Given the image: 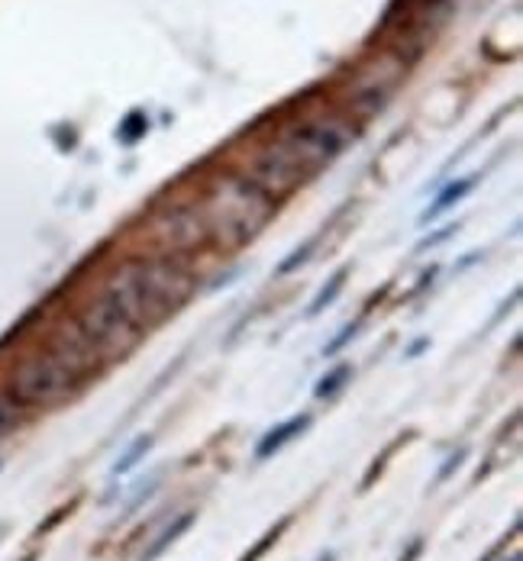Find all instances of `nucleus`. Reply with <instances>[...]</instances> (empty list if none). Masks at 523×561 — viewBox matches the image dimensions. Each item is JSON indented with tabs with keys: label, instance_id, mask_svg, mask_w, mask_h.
Masks as SVG:
<instances>
[{
	"label": "nucleus",
	"instance_id": "nucleus-7",
	"mask_svg": "<svg viewBox=\"0 0 523 561\" xmlns=\"http://www.w3.org/2000/svg\"><path fill=\"white\" fill-rule=\"evenodd\" d=\"M304 178V171L297 169V162L291 159L282 146H272L265 156L255 159L252 165V181L269 194V197H282L291 187Z\"/></svg>",
	"mask_w": 523,
	"mask_h": 561
},
{
	"label": "nucleus",
	"instance_id": "nucleus-17",
	"mask_svg": "<svg viewBox=\"0 0 523 561\" xmlns=\"http://www.w3.org/2000/svg\"><path fill=\"white\" fill-rule=\"evenodd\" d=\"M275 536H278V533H272V536H265V539H262V546H259V549H255L252 556H246V559H242V561H255V559H259V556H262V552H265V549H269V546L275 542Z\"/></svg>",
	"mask_w": 523,
	"mask_h": 561
},
{
	"label": "nucleus",
	"instance_id": "nucleus-1",
	"mask_svg": "<svg viewBox=\"0 0 523 561\" xmlns=\"http://www.w3.org/2000/svg\"><path fill=\"white\" fill-rule=\"evenodd\" d=\"M191 287L194 278L172 255L133 259L107 278L101 300L136 330H146L166 313H172L174 307H181Z\"/></svg>",
	"mask_w": 523,
	"mask_h": 561
},
{
	"label": "nucleus",
	"instance_id": "nucleus-13",
	"mask_svg": "<svg viewBox=\"0 0 523 561\" xmlns=\"http://www.w3.org/2000/svg\"><path fill=\"white\" fill-rule=\"evenodd\" d=\"M349 375H352V368L349 365H340L337 371H330L327 378H320V385H317V397H333V393L343 391V385L349 381Z\"/></svg>",
	"mask_w": 523,
	"mask_h": 561
},
{
	"label": "nucleus",
	"instance_id": "nucleus-3",
	"mask_svg": "<svg viewBox=\"0 0 523 561\" xmlns=\"http://www.w3.org/2000/svg\"><path fill=\"white\" fill-rule=\"evenodd\" d=\"M78 381L81 378L58 358L56 352H39V355L23 358L13 368V375L7 381V393L20 407H53L75 391Z\"/></svg>",
	"mask_w": 523,
	"mask_h": 561
},
{
	"label": "nucleus",
	"instance_id": "nucleus-8",
	"mask_svg": "<svg viewBox=\"0 0 523 561\" xmlns=\"http://www.w3.org/2000/svg\"><path fill=\"white\" fill-rule=\"evenodd\" d=\"M49 352H56L58 358L78 375V378H84L98 362H101V355H98V348L88 342V339L78 333V327H71V330H61L56 339H53V348Z\"/></svg>",
	"mask_w": 523,
	"mask_h": 561
},
{
	"label": "nucleus",
	"instance_id": "nucleus-15",
	"mask_svg": "<svg viewBox=\"0 0 523 561\" xmlns=\"http://www.w3.org/2000/svg\"><path fill=\"white\" fill-rule=\"evenodd\" d=\"M314 245H317V239H310V242H307L304 249H297V252H294V259H288V262L282 265V272H291V268H297V265H300V262L307 259V252H310Z\"/></svg>",
	"mask_w": 523,
	"mask_h": 561
},
{
	"label": "nucleus",
	"instance_id": "nucleus-2",
	"mask_svg": "<svg viewBox=\"0 0 523 561\" xmlns=\"http://www.w3.org/2000/svg\"><path fill=\"white\" fill-rule=\"evenodd\" d=\"M272 201L275 197H269L252 178H217L201 204V214L211 236H217L227 245H236L252 239L269 224L275 210Z\"/></svg>",
	"mask_w": 523,
	"mask_h": 561
},
{
	"label": "nucleus",
	"instance_id": "nucleus-9",
	"mask_svg": "<svg viewBox=\"0 0 523 561\" xmlns=\"http://www.w3.org/2000/svg\"><path fill=\"white\" fill-rule=\"evenodd\" d=\"M310 426V413H300V416H291V420H285L282 426H275L272 433H265L262 436V443L255 446V458H272V455H278V451L285 449L288 443H294L304 430Z\"/></svg>",
	"mask_w": 523,
	"mask_h": 561
},
{
	"label": "nucleus",
	"instance_id": "nucleus-18",
	"mask_svg": "<svg viewBox=\"0 0 523 561\" xmlns=\"http://www.w3.org/2000/svg\"><path fill=\"white\" fill-rule=\"evenodd\" d=\"M320 561H333V556H323V559H320Z\"/></svg>",
	"mask_w": 523,
	"mask_h": 561
},
{
	"label": "nucleus",
	"instance_id": "nucleus-12",
	"mask_svg": "<svg viewBox=\"0 0 523 561\" xmlns=\"http://www.w3.org/2000/svg\"><path fill=\"white\" fill-rule=\"evenodd\" d=\"M343 284H346V268H343V272H337V275L330 278V287H323V290L314 297V304H310V310H307V313H310V317H317L320 310H327V307L340 297Z\"/></svg>",
	"mask_w": 523,
	"mask_h": 561
},
{
	"label": "nucleus",
	"instance_id": "nucleus-10",
	"mask_svg": "<svg viewBox=\"0 0 523 561\" xmlns=\"http://www.w3.org/2000/svg\"><path fill=\"white\" fill-rule=\"evenodd\" d=\"M191 523H194V513H184V516H178L172 526H169V529H166V533H162V536H159L152 546H149V552L143 556V561L159 559V556H162L169 546H174V542H178V536H181V533H187V529H191Z\"/></svg>",
	"mask_w": 523,
	"mask_h": 561
},
{
	"label": "nucleus",
	"instance_id": "nucleus-14",
	"mask_svg": "<svg viewBox=\"0 0 523 561\" xmlns=\"http://www.w3.org/2000/svg\"><path fill=\"white\" fill-rule=\"evenodd\" d=\"M149 449H152V439H149V436H143V439H139V443H136L133 449H129L126 455H123V458H120V465L114 468L116 474H120V471H129V468H133V465H136V461H139V458H143V455H146Z\"/></svg>",
	"mask_w": 523,
	"mask_h": 561
},
{
	"label": "nucleus",
	"instance_id": "nucleus-4",
	"mask_svg": "<svg viewBox=\"0 0 523 561\" xmlns=\"http://www.w3.org/2000/svg\"><path fill=\"white\" fill-rule=\"evenodd\" d=\"M349 142V126L337 123V119H320V123H307L297 126L294 133H288L278 146L288 152L291 159L297 162V169L314 171L327 162H333Z\"/></svg>",
	"mask_w": 523,
	"mask_h": 561
},
{
	"label": "nucleus",
	"instance_id": "nucleus-6",
	"mask_svg": "<svg viewBox=\"0 0 523 561\" xmlns=\"http://www.w3.org/2000/svg\"><path fill=\"white\" fill-rule=\"evenodd\" d=\"M207 224H204V214L201 207H169L162 210L152 226H149V239L156 242V249L162 255H181V252H191L197 249L204 239H207Z\"/></svg>",
	"mask_w": 523,
	"mask_h": 561
},
{
	"label": "nucleus",
	"instance_id": "nucleus-5",
	"mask_svg": "<svg viewBox=\"0 0 523 561\" xmlns=\"http://www.w3.org/2000/svg\"><path fill=\"white\" fill-rule=\"evenodd\" d=\"M75 327H78L81 336L98 348L101 358L104 355H123V352H129V345L139 339V330L133 323H126L101 297L78 313V323Z\"/></svg>",
	"mask_w": 523,
	"mask_h": 561
},
{
	"label": "nucleus",
	"instance_id": "nucleus-11",
	"mask_svg": "<svg viewBox=\"0 0 523 561\" xmlns=\"http://www.w3.org/2000/svg\"><path fill=\"white\" fill-rule=\"evenodd\" d=\"M471 184H475L471 178H465V181H459V184H450V187H446V191H443V194L436 197V204H433V207H430V210L423 214V224H427V220H436L440 214H446L450 207H456V204L463 201L465 194L471 191Z\"/></svg>",
	"mask_w": 523,
	"mask_h": 561
},
{
	"label": "nucleus",
	"instance_id": "nucleus-16",
	"mask_svg": "<svg viewBox=\"0 0 523 561\" xmlns=\"http://www.w3.org/2000/svg\"><path fill=\"white\" fill-rule=\"evenodd\" d=\"M355 336V327H349V330H343V336L337 339V342H333V345H327V355H333V352H337V348H343V345H346L349 339Z\"/></svg>",
	"mask_w": 523,
	"mask_h": 561
},
{
	"label": "nucleus",
	"instance_id": "nucleus-19",
	"mask_svg": "<svg viewBox=\"0 0 523 561\" xmlns=\"http://www.w3.org/2000/svg\"><path fill=\"white\" fill-rule=\"evenodd\" d=\"M427 3H440V0H427Z\"/></svg>",
	"mask_w": 523,
	"mask_h": 561
}]
</instances>
